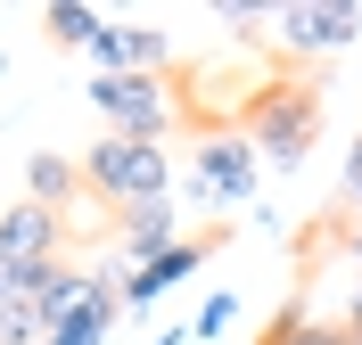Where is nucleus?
Returning a JSON list of instances; mask_svg holds the SVG:
<instances>
[{
  "label": "nucleus",
  "instance_id": "f257e3e1",
  "mask_svg": "<svg viewBox=\"0 0 362 345\" xmlns=\"http://www.w3.org/2000/svg\"><path fill=\"white\" fill-rule=\"evenodd\" d=\"M247 148H255V164H272V173H288V164H305V148H313V132H321V91L313 83H255L247 91Z\"/></svg>",
  "mask_w": 362,
  "mask_h": 345
},
{
  "label": "nucleus",
  "instance_id": "f8f14e48",
  "mask_svg": "<svg viewBox=\"0 0 362 345\" xmlns=\"http://www.w3.org/2000/svg\"><path fill=\"white\" fill-rule=\"evenodd\" d=\"M99 25H107V17H99L90 0H49V8H42V33H49L58 49H90V42H99Z\"/></svg>",
  "mask_w": 362,
  "mask_h": 345
},
{
  "label": "nucleus",
  "instance_id": "a211bd4d",
  "mask_svg": "<svg viewBox=\"0 0 362 345\" xmlns=\"http://www.w3.org/2000/svg\"><path fill=\"white\" fill-rule=\"evenodd\" d=\"M346 198H354V214H362V140H354V157H346Z\"/></svg>",
  "mask_w": 362,
  "mask_h": 345
},
{
  "label": "nucleus",
  "instance_id": "412c9836",
  "mask_svg": "<svg viewBox=\"0 0 362 345\" xmlns=\"http://www.w3.org/2000/svg\"><path fill=\"white\" fill-rule=\"evenodd\" d=\"M346 255H354V272H362V230H346Z\"/></svg>",
  "mask_w": 362,
  "mask_h": 345
},
{
  "label": "nucleus",
  "instance_id": "f03ea898",
  "mask_svg": "<svg viewBox=\"0 0 362 345\" xmlns=\"http://www.w3.org/2000/svg\"><path fill=\"white\" fill-rule=\"evenodd\" d=\"M83 189L90 198H107L115 214H132V206H157V198H173V157H165L157 140H99L83 157Z\"/></svg>",
  "mask_w": 362,
  "mask_h": 345
},
{
  "label": "nucleus",
  "instance_id": "2eb2a0df",
  "mask_svg": "<svg viewBox=\"0 0 362 345\" xmlns=\"http://www.w3.org/2000/svg\"><path fill=\"white\" fill-rule=\"evenodd\" d=\"M230 321H239V296H206V304H198V321H189V345H214Z\"/></svg>",
  "mask_w": 362,
  "mask_h": 345
},
{
  "label": "nucleus",
  "instance_id": "20e7f679",
  "mask_svg": "<svg viewBox=\"0 0 362 345\" xmlns=\"http://www.w3.org/2000/svg\"><path fill=\"white\" fill-rule=\"evenodd\" d=\"M90 107L107 115L115 140H157L173 132V91H165V74H99L90 83Z\"/></svg>",
  "mask_w": 362,
  "mask_h": 345
},
{
  "label": "nucleus",
  "instance_id": "f3484780",
  "mask_svg": "<svg viewBox=\"0 0 362 345\" xmlns=\"http://www.w3.org/2000/svg\"><path fill=\"white\" fill-rule=\"evenodd\" d=\"M223 25H264V0H223Z\"/></svg>",
  "mask_w": 362,
  "mask_h": 345
},
{
  "label": "nucleus",
  "instance_id": "1a4fd4ad",
  "mask_svg": "<svg viewBox=\"0 0 362 345\" xmlns=\"http://www.w3.org/2000/svg\"><path fill=\"white\" fill-rule=\"evenodd\" d=\"M165 247H181L173 198H157V206H132L124 222H115V272H140V263H157Z\"/></svg>",
  "mask_w": 362,
  "mask_h": 345
},
{
  "label": "nucleus",
  "instance_id": "0eeeda50",
  "mask_svg": "<svg viewBox=\"0 0 362 345\" xmlns=\"http://www.w3.org/2000/svg\"><path fill=\"white\" fill-rule=\"evenodd\" d=\"M165 58H173L165 25H132V17H107L99 42H90V66L99 74H165Z\"/></svg>",
  "mask_w": 362,
  "mask_h": 345
},
{
  "label": "nucleus",
  "instance_id": "dca6fc26",
  "mask_svg": "<svg viewBox=\"0 0 362 345\" xmlns=\"http://www.w3.org/2000/svg\"><path fill=\"white\" fill-rule=\"evenodd\" d=\"M49 272H58V263H49ZM49 272H25V263H0V304H17V296H33V288H42Z\"/></svg>",
  "mask_w": 362,
  "mask_h": 345
},
{
  "label": "nucleus",
  "instance_id": "39448f33",
  "mask_svg": "<svg viewBox=\"0 0 362 345\" xmlns=\"http://www.w3.org/2000/svg\"><path fill=\"white\" fill-rule=\"evenodd\" d=\"M354 33H362V8H354V0H296V8H280V42H288V58H338Z\"/></svg>",
  "mask_w": 362,
  "mask_h": 345
},
{
  "label": "nucleus",
  "instance_id": "7ed1b4c3",
  "mask_svg": "<svg viewBox=\"0 0 362 345\" xmlns=\"http://www.w3.org/2000/svg\"><path fill=\"white\" fill-rule=\"evenodd\" d=\"M181 198H189L198 214L255 198V148H247V132H198V157H189V173H181Z\"/></svg>",
  "mask_w": 362,
  "mask_h": 345
},
{
  "label": "nucleus",
  "instance_id": "9b49d317",
  "mask_svg": "<svg viewBox=\"0 0 362 345\" xmlns=\"http://www.w3.org/2000/svg\"><path fill=\"white\" fill-rule=\"evenodd\" d=\"M25 198H33V206H49V214H66L74 198H83V164H66V157H33V164H25Z\"/></svg>",
  "mask_w": 362,
  "mask_h": 345
},
{
  "label": "nucleus",
  "instance_id": "423d86ee",
  "mask_svg": "<svg viewBox=\"0 0 362 345\" xmlns=\"http://www.w3.org/2000/svg\"><path fill=\"white\" fill-rule=\"evenodd\" d=\"M58 247H66V214L33 206V198H17V206L0 214V263H25V272H49V263H58Z\"/></svg>",
  "mask_w": 362,
  "mask_h": 345
},
{
  "label": "nucleus",
  "instance_id": "4468645a",
  "mask_svg": "<svg viewBox=\"0 0 362 345\" xmlns=\"http://www.w3.org/2000/svg\"><path fill=\"white\" fill-rule=\"evenodd\" d=\"M0 345H42V313H33V296L0 304Z\"/></svg>",
  "mask_w": 362,
  "mask_h": 345
},
{
  "label": "nucleus",
  "instance_id": "6e6552de",
  "mask_svg": "<svg viewBox=\"0 0 362 345\" xmlns=\"http://www.w3.org/2000/svg\"><path fill=\"white\" fill-rule=\"evenodd\" d=\"M206 255H214V230H198V238H181V247H165L157 263H140V272H124V313H148V304H157L165 288H181V279L198 272Z\"/></svg>",
  "mask_w": 362,
  "mask_h": 345
},
{
  "label": "nucleus",
  "instance_id": "9d476101",
  "mask_svg": "<svg viewBox=\"0 0 362 345\" xmlns=\"http://www.w3.org/2000/svg\"><path fill=\"white\" fill-rule=\"evenodd\" d=\"M115 321H124V296H115V288H99V296L74 304L58 329H42V345H107V329H115Z\"/></svg>",
  "mask_w": 362,
  "mask_h": 345
},
{
  "label": "nucleus",
  "instance_id": "aec40b11",
  "mask_svg": "<svg viewBox=\"0 0 362 345\" xmlns=\"http://www.w3.org/2000/svg\"><path fill=\"white\" fill-rule=\"evenodd\" d=\"M148 345H189V329H157V337H148Z\"/></svg>",
  "mask_w": 362,
  "mask_h": 345
},
{
  "label": "nucleus",
  "instance_id": "6ab92c4d",
  "mask_svg": "<svg viewBox=\"0 0 362 345\" xmlns=\"http://www.w3.org/2000/svg\"><path fill=\"white\" fill-rule=\"evenodd\" d=\"M346 337L362 345V288H354V304H346Z\"/></svg>",
  "mask_w": 362,
  "mask_h": 345
},
{
  "label": "nucleus",
  "instance_id": "ddd939ff",
  "mask_svg": "<svg viewBox=\"0 0 362 345\" xmlns=\"http://www.w3.org/2000/svg\"><path fill=\"white\" fill-rule=\"evenodd\" d=\"M264 345H354V337H346V321H321V313L288 304V313L264 329Z\"/></svg>",
  "mask_w": 362,
  "mask_h": 345
}]
</instances>
